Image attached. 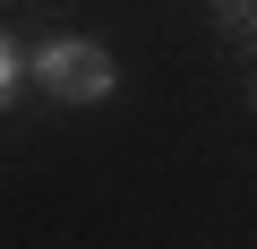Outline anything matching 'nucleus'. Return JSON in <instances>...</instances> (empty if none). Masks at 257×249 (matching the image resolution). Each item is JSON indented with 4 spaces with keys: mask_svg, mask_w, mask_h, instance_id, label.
<instances>
[{
    "mask_svg": "<svg viewBox=\"0 0 257 249\" xmlns=\"http://www.w3.org/2000/svg\"><path fill=\"white\" fill-rule=\"evenodd\" d=\"M214 9H223V26H231V35H248V0H214Z\"/></svg>",
    "mask_w": 257,
    "mask_h": 249,
    "instance_id": "obj_3",
    "label": "nucleus"
},
{
    "mask_svg": "<svg viewBox=\"0 0 257 249\" xmlns=\"http://www.w3.org/2000/svg\"><path fill=\"white\" fill-rule=\"evenodd\" d=\"M18 77H26V52H18L9 35H0V103H9V95H18Z\"/></svg>",
    "mask_w": 257,
    "mask_h": 249,
    "instance_id": "obj_2",
    "label": "nucleus"
},
{
    "mask_svg": "<svg viewBox=\"0 0 257 249\" xmlns=\"http://www.w3.org/2000/svg\"><path fill=\"white\" fill-rule=\"evenodd\" d=\"M35 77H43L60 103H103V95L120 86L111 52H103V43H86V35H52V43L35 52Z\"/></svg>",
    "mask_w": 257,
    "mask_h": 249,
    "instance_id": "obj_1",
    "label": "nucleus"
}]
</instances>
